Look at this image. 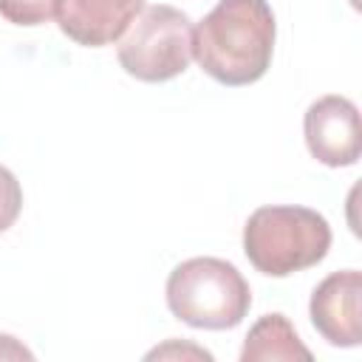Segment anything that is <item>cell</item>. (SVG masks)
Wrapping results in <instances>:
<instances>
[{
    "label": "cell",
    "instance_id": "1",
    "mask_svg": "<svg viewBox=\"0 0 362 362\" xmlns=\"http://www.w3.org/2000/svg\"><path fill=\"white\" fill-rule=\"evenodd\" d=\"M277 23L266 0H221L192 31L201 71L226 88L257 82L274 54Z\"/></svg>",
    "mask_w": 362,
    "mask_h": 362
},
{
    "label": "cell",
    "instance_id": "2",
    "mask_svg": "<svg viewBox=\"0 0 362 362\" xmlns=\"http://www.w3.org/2000/svg\"><path fill=\"white\" fill-rule=\"evenodd\" d=\"M331 249L328 221L308 206H260L243 223V252L269 277L317 266Z\"/></svg>",
    "mask_w": 362,
    "mask_h": 362
},
{
    "label": "cell",
    "instance_id": "3",
    "mask_svg": "<svg viewBox=\"0 0 362 362\" xmlns=\"http://www.w3.org/2000/svg\"><path fill=\"white\" fill-rule=\"evenodd\" d=\"M164 297L175 320L206 331L240 325L252 305L246 277L221 257H189L178 263L167 277Z\"/></svg>",
    "mask_w": 362,
    "mask_h": 362
},
{
    "label": "cell",
    "instance_id": "4",
    "mask_svg": "<svg viewBox=\"0 0 362 362\" xmlns=\"http://www.w3.org/2000/svg\"><path fill=\"white\" fill-rule=\"evenodd\" d=\"M192 20L167 3L141 8L119 40V65L139 82H167L192 59Z\"/></svg>",
    "mask_w": 362,
    "mask_h": 362
},
{
    "label": "cell",
    "instance_id": "5",
    "mask_svg": "<svg viewBox=\"0 0 362 362\" xmlns=\"http://www.w3.org/2000/svg\"><path fill=\"white\" fill-rule=\"evenodd\" d=\"M308 153L325 167H354L362 153L359 110L348 96L328 93L308 105L303 116Z\"/></svg>",
    "mask_w": 362,
    "mask_h": 362
},
{
    "label": "cell",
    "instance_id": "6",
    "mask_svg": "<svg viewBox=\"0 0 362 362\" xmlns=\"http://www.w3.org/2000/svg\"><path fill=\"white\" fill-rule=\"evenodd\" d=\"M311 325L337 348H356L362 342V274L356 269L328 274L308 303Z\"/></svg>",
    "mask_w": 362,
    "mask_h": 362
},
{
    "label": "cell",
    "instance_id": "7",
    "mask_svg": "<svg viewBox=\"0 0 362 362\" xmlns=\"http://www.w3.org/2000/svg\"><path fill=\"white\" fill-rule=\"evenodd\" d=\"M144 0H57L59 31L85 48H102L130 28L141 14Z\"/></svg>",
    "mask_w": 362,
    "mask_h": 362
},
{
    "label": "cell",
    "instance_id": "8",
    "mask_svg": "<svg viewBox=\"0 0 362 362\" xmlns=\"http://www.w3.org/2000/svg\"><path fill=\"white\" fill-rule=\"evenodd\" d=\"M269 359H283V362H311V351L303 345L300 334L288 322L286 314H263L246 334L243 348H240V362H269Z\"/></svg>",
    "mask_w": 362,
    "mask_h": 362
},
{
    "label": "cell",
    "instance_id": "9",
    "mask_svg": "<svg viewBox=\"0 0 362 362\" xmlns=\"http://www.w3.org/2000/svg\"><path fill=\"white\" fill-rule=\"evenodd\" d=\"M57 14V0H0V17L14 25H42Z\"/></svg>",
    "mask_w": 362,
    "mask_h": 362
},
{
    "label": "cell",
    "instance_id": "10",
    "mask_svg": "<svg viewBox=\"0 0 362 362\" xmlns=\"http://www.w3.org/2000/svg\"><path fill=\"white\" fill-rule=\"evenodd\" d=\"M23 209V187L17 175L0 164V232L11 229Z\"/></svg>",
    "mask_w": 362,
    "mask_h": 362
},
{
    "label": "cell",
    "instance_id": "11",
    "mask_svg": "<svg viewBox=\"0 0 362 362\" xmlns=\"http://www.w3.org/2000/svg\"><path fill=\"white\" fill-rule=\"evenodd\" d=\"M156 356H158V359H167V356H195V359H206V362L212 359V354H209V351L195 348V345H184V342L178 345L175 339H173V342H167V345H161V348H153V351L147 354V359H156Z\"/></svg>",
    "mask_w": 362,
    "mask_h": 362
},
{
    "label": "cell",
    "instance_id": "12",
    "mask_svg": "<svg viewBox=\"0 0 362 362\" xmlns=\"http://www.w3.org/2000/svg\"><path fill=\"white\" fill-rule=\"evenodd\" d=\"M0 359H34V354L11 334H0Z\"/></svg>",
    "mask_w": 362,
    "mask_h": 362
}]
</instances>
